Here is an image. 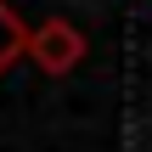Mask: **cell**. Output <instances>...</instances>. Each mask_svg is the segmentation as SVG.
Masks as SVG:
<instances>
[{"label":"cell","instance_id":"cell-1","mask_svg":"<svg viewBox=\"0 0 152 152\" xmlns=\"http://www.w3.org/2000/svg\"><path fill=\"white\" fill-rule=\"evenodd\" d=\"M28 56L45 68V73H73L79 68V56H85V34L68 23V17H51V23H39L34 34H28Z\"/></svg>","mask_w":152,"mask_h":152},{"label":"cell","instance_id":"cell-2","mask_svg":"<svg viewBox=\"0 0 152 152\" xmlns=\"http://www.w3.org/2000/svg\"><path fill=\"white\" fill-rule=\"evenodd\" d=\"M23 51H28V28H23V17H17V11L0 0V73H6V68L23 56Z\"/></svg>","mask_w":152,"mask_h":152}]
</instances>
